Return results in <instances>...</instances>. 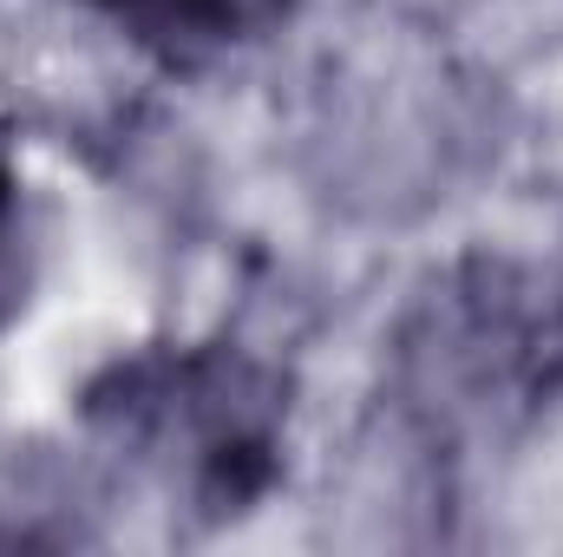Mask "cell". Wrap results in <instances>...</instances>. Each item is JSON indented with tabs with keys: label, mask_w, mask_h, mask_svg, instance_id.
I'll return each instance as SVG.
<instances>
[{
	"label": "cell",
	"mask_w": 563,
	"mask_h": 557,
	"mask_svg": "<svg viewBox=\"0 0 563 557\" xmlns=\"http://www.w3.org/2000/svg\"><path fill=\"white\" fill-rule=\"evenodd\" d=\"M92 288L73 171L0 99V374H20Z\"/></svg>",
	"instance_id": "1"
}]
</instances>
